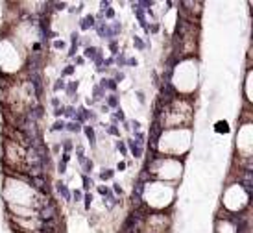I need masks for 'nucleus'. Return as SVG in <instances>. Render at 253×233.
<instances>
[{
  "label": "nucleus",
  "instance_id": "obj_54",
  "mask_svg": "<svg viewBox=\"0 0 253 233\" xmlns=\"http://www.w3.org/2000/svg\"><path fill=\"white\" fill-rule=\"evenodd\" d=\"M84 63H85L84 57H76V65H84Z\"/></svg>",
  "mask_w": 253,
  "mask_h": 233
},
{
  "label": "nucleus",
  "instance_id": "obj_6",
  "mask_svg": "<svg viewBox=\"0 0 253 233\" xmlns=\"http://www.w3.org/2000/svg\"><path fill=\"white\" fill-rule=\"evenodd\" d=\"M96 26V22H94V15H85L84 19L80 21V28L82 30H89V28H94Z\"/></svg>",
  "mask_w": 253,
  "mask_h": 233
},
{
  "label": "nucleus",
  "instance_id": "obj_53",
  "mask_svg": "<svg viewBox=\"0 0 253 233\" xmlns=\"http://www.w3.org/2000/svg\"><path fill=\"white\" fill-rule=\"evenodd\" d=\"M124 169H126V163H124V161H120L119 165H117V170H120V172H122V170H124Z\"/></svg>",
  "mask_w": 253,
  "mask_h": 233
},
{
  "label": "nucleus",
  "instance_id": "obj_22",
  "mask_svg": "<svg viewBox=\"0 0 253 233\" xmlns=\"http://www.w3.org/2000/svg\"><path fill=\"white\" fill-rule=\"evenodd\" d=\"M133 45H135V48H137V50H144V48H146V43L142 41L141 37H137V36L133 37Z\"/></svg>",
  "mask_w": 253,
  "mask_h": 233
},
{
  "label": "nucleus",
  "instance_id": "obj_3",
  "mask_svg": "<svg viewBox=\"0 0 253 233\" xmlns=\"http://www.w3.org/2000/svg\"><path fill=\"white\" fill-rule=\"evenodd\" d=\"M56 215L57 213H56V205H54V202H48V205L41 211V219L48 222V220H56Z\"/></svg>",
  "mask_w": 253,
  "mask_h": 233
},
{
  "label": "nucleus",
  "instance_id": "obj_12",
  "mask_svg": "<svg viewBox=\"0 0 253 233\" xmlns=\"http://www.w3.org/2000/svg\"><path fill=\"white\" fill-rule=\"evenodd\" d=\"M78 161H80L82 169H84V174L87 176V174L92 170V161H91V159H87V157H82V159H78Z\"/></svg>",
  "mask_w": 253,
  "mask_h": 233
},
{
  "label": "nucleus",
  "instance_id": "obj_13",
  "mask_svg": "<svg viewBox=\"0 0 253 233\" xmlns=\"http://www.w3.org/2000/svg\"><path fill=\"white\" fill-rule=\"evenodd\" d=\"M32 84L36 87V94H41V76H39V72H32Z\"/></svg>",
  "mask_w": 253,
  "mask_h": 233
},
{
  "label": "nucleus",
  "instance_id": "obj_51",
  "mask_svg": "<svg viewBox=\"0 0 253 233\" xmlns=\"http://www.w3.org/2000/svg\"><path fill=\"white\" fill-rule=\"evenodd\" d=\"M54 48H65V43L63 41H54Z\"/></svg>",
  "mask_w": 253,
  "mask_h": 233
},
{
  "label": "nucleus",
  "instance_id": "obj_50",
  "mask_svg": "<svg viewBox=\"0 0 253 233\" xmlns=\"http://www.w3.org/2000/svg\"><path fill=\"white\" fill-rule=\"evenodd\" d=\"M113 191L117 192V194H120V196H122V187H120L119 184H115V185H113Z\"/></svg>",
  "mask_w": 253,
  "mask_h": 233
},
{
  "label": "nucleus",
  "instance_id": "obj_7",
  "mask_svg": "<svg viewBox=\"0 0 253 233\" xmlns=\"http://www.w3.org/2000/svg\"><path fill=\"white\" fill-rule=\"evenodd\" d=\"M89 115H91V111H87L85 107H80L76 111V115H74V122H78V124H84L85 120L89 119Z\"/></svg>",
  "mask_w": 253,
  "mask_h": 233
},
{
  "label": "nucleus",
  "instance_id": "obj_10",
  "mask_svg": "<svg viewBox=\"0 0 253 233\" xmlns=\"http://www.w3.org/2000/svg\"><path fill=\"white\" fill-rule=\"evenodd\" d=\"M56 189H57V192H59V194L63 196V200H71V191H69L67 184L59 182V184H56Z\"/></svg>",
  "mask_w": 253,
  "mask_h": 233
},
{
  "label": "nucleus",
  "instance_id": "obj_18",
  "mask_svg": "<svg viewBox=\"0 0 253 233\" xmlns=\"http://www.w3.org/2000/svg\"><path fill=\"white\" fill-rule=\"evenodd\" d=\"M126 59H127L126 54H124V52H120V54H117V57H115L113 61L119 65V67H126Z\"/></svg>",
  "mask_w": 253,
  "mask_h": 233
},
{
  "label": "nucleus",
  "instance_id": "obj_48",
  "mask_svg": "<svg viewBox=\"0 0 253 233\" xmlns=\"http://www.w3.org/2000/svg\"><path fill=\"white\" fill-rule=\"evenodd\" d=\"M71 161V154H67V152H63V157H61V163H65V165H67V163Z\"/></svg>",
  "mask_w": 253,
  "mask_h": 233
},
{
  "label": "nucleus",
  "instance_id": "obj_5",
  "mask_svg": "<svg viewBox=\"0 0 253 233\" xmlns=\"http://www.w3.org/2000/svg\"><path fill=\"white\" fill-rule=\"evenodd\" d=\"M100 52H104V50L100 48V47H85L84 59H91V61H94Z\"/></svg>",
  "mask_w": 253,
  "mask_h": 233
},
{
  "label": "nucleus",
  "instance_id": "obj_41",
  "mask_svg": "<svg viewBox=\"0 0 253 233\" xmlns=\"http://www.w3.org/2000/svg\"><path fill=\"white\" fill-rule=\"evenodd\" d=\"M76 155H78V159L85 157V155H84V146H80V144H78V146H76Z\"/></svg>",
  "mask_w": 253,
  "mask_h": 233
},
{
  "label": "nucleus",
  "instance_id": "obj_14",
  "mask_svg": "<svg viewBox=\"0 0 253 233\" xmlns=\"http://www.w3.org/2000/svg\"><path fill=\"white\" fill-rule=\"evenodd\" d=\"M65 130H69V132H72V134H78V132H82V124H78V122L71 120V122L65 124Z\"/></svg>",
  "mask_w": 253,
  "mask_h": 233
},
{
  "label": "nucleus",
  "instance_id": "obj_8",
  "mask_svg": "<svg viewBox=\"0 0 253 233\" xmlns=\"http://www.w3.org/2000/svg\"><path fill=\"white\" fill-rule=\"evenodd\" d=\"M126 146L129 148V152H131V155H133V157H137V159H139V157H142V148H141V146H137L131 139H127Z\"/></svg>",
  "mask_w": 253,
  "mask_h": 233
},
{
  "label": "nucleus",
  "instance_id": "obj_35",
  "mask_svg": "<svg viewBox=\"0 0 253 233\" xmlns=\"http://www.w3.org/2000/svg\"><path fill=\"white\" fill-rule=\"evenodd\" d=\"M71 198H74V202H80V200H84V192H82V191H74L71 194Z\"/></svg>",
  "mask_w": 253,
  "mask_h": 233
},
{
  "label": "nucleus",
  "instance_id": "obj_42",
  "mask_svg": "<svg viewBox=\"0 0 253 233\" xmlns=\"http://www.w3.org/2000/svg\"><path fill=\"white\" fill-rule=\"evenodd\" d=\"M104 13H106L107 19H113V17H115V9H113V7H107Z\"/></svg>",
  "mask_w": 253,
  "mask_h": 233
},
{
  "label": "nucleus",
  "instance_id": "obj_36",
  "mask_svg": "<svg viewBox=\"0 0 253 233\" xmlns=\"http://www.w3.org/2000/svg\"><path fill=\"white\" fill-rule=\"evenodd\" d=\"M52 6H54V9L61 11V9H65V7H67V4H65V2H52Z\"/></svg>",
  "mask_w": 253,
  "mask_h": 233
},
{
  "label": "nucleus",
  "instance_id": "obj_30",
  "mask_svg": "<svg viewBox=\"0 0 253 233\" xmlns=\"http://www.w3.org/2000/svg\"><path fill=\"white\" fill-rule=\"evenodd\" d=\"M109 28H111V32H113V37L119 36V34H120V22L115 21V22L111 24V26H109Z\"/></svg>",
  "mask_w": 253,
  "mask_h": 233
},
{
  "label": "nucleus",
  "instance_id": "obj_29",
  "mask_svg": "<svg viewBox=\"0 0 253 233\" xmlns=\"http://www.w3.org/2000/svg\"><path fill=\"white\" fill-rule=\"evenodd\" d=\"M71 74H74V65H67L61 71V76H71Z\"/></svg>",
  "mask_w": 253,
  "mask_h": 233
},
{
  "label": "nucleus",
  "instance_id": "obj_34",
  "mask_svg": "<svg viewBox=\"0 0 253 233\" xmlns=\"http://www.w3.org/2000/svg\"><path fill=\"white\" fill-rule=\"evenodd\" d=\"M72 150V142L71 139H67V141H63V152H67V154H71Z\"/></svg>",
  "mask_w": 253,
  "mask_h": 233
},
{
  "label": "nucleus",
  "instance_id": "obj_24",
  "mask_svg": "<svg viewBox=\"0 0 253 233\" xmlns=\"http://www.w3.org/2000/svg\"><path fill=\"white\" fill-rule=\"evenodd\" d=\"M115 146H117V150L120 152V155L127 154V146H126V142H124V141H117V144H115Z\"/></svg>",
  "mask_w": 253,
  "mask_h": 233
},
{
  "label": "nucleus",
  "instance_id": "obj_44",
  "mask_svg": "<svg viewBox=\"0 0 253 233\" xmlns=\"http://www.w3.org/2000/svg\"><path fill=\"white\" fill-rule=\"evenodd\" d=\"M124 72H117V74H115V78H113V80H115V82H117V84H119V82H122V80H124Z\"/></svg>",
  "mask_w": 253,
  "mask_h": 233
},
{
  "label": "nucleus",
  "instance_id": "obj_19",
  "mask_svg": "<svg viewBox=\"0 0 253 233\" xmlns=\"http://www.w3.org/2000/svg\"><path fill=\"white\" fill-rule=\"evenodd\" d=\"M131 141L137 144V146H144V134H141V132H135V139H131Z\"/></svg>",
  "mask_w": 253,
  "mask_h": 233
},
{
  "label": "nucleus",
  "instance_id": "obj_45",
  "mask_svg": "<svg viewBox=\"0 0 253 233\" xmlns=\"http://www.w3.org/2000/svg\"><path fill=\"white\" fill-rule=\"evenodd\" d=\"M57 170H59V174H65V172H67V165L59 161V165H57Z\"/></svg>",
  "mask_w": 253,
  "mask_h": 233
},
{
  "label": "nucleus",
  "instance_id": "obj_16",
  "mask_svg": "<svg viewBox=\"0 0 253 233\" xmlns=\"http://www.w3.org/2000/svg\"><path fill=\"white\" fill-rule=\"evenodd\" d=\"M65 91L69 93L72 98H74V94H76V91H78V82H69L67 87H65Z\"/></svg>",
  "mask_w": 253,
  "mask_h": 233
},
{
  "label": "nucleus",
  "instance_id": "obj_31",
  "mask_svg": "<svg viewBox=\"0 0 253 233\" xmlns=\"http://www.w3.org/2000/svg\"><path fill=\"white\" fill-rule=\"evenodd\" d=\"M84 200H85V209L89 211V209H91V204H92V194H84Z\"/></svg>",
  "mask_w": 253,
  "mask_h": 233
},
{
  "label": "nucleus",
  "instance_id": "obj_55",
  "mask_svg": "<svg viewBox=\"0 0 253 233\" xmlns=\"http://www.w3.org/2000/svg\"><path fill=\"white\" fill-rule=\"evenodd\" d=\"M52 106H54V107H59V100H57V98H52Z\"/></svg>",
  "mask_w": 253,
  "mask_h": 233
},
{
  "label": "nucleus",
  "instance_id": "obj_17",
  "mask_svg": "<svg viewBox=\"0 0 253 233\" xmlns=\"http://www.w3.org/2000/svg\"><path fill=\"white\" fill-rule=\"evenodd\" d=\"M113 176H115V170H111V169H104L102 172H100V180H104V182L111 180Z\"/></svg>",
  "mask_w": 253,
  "mask_h": 233
},
{
  "label": "nucleus",
  "instance_id": "obj_26",
  "mask_svg": "<svg viewBox=\"0 0 253 233\" xmlns=\"http://www.w3.org/2000/svg\"><path fill=\"white\" fill-rule=\"evenodd\" d=\"M113 124H115V122H117V120H122V122H126V115L122 113V111H120V109H117V113H113Z\"/></svg>",
  "mask_w": 253,
  "mask_h": 233
},
{
  "label": "nucleus",
  "instance_id": "obj_52",
  "mask_svg": "<svg viewBox=\"0 0 253 233\" xmlns=\"http://www.w3.org/2000/svg\"><path fill=\"white\" fill-rule=\"evenodd\" d=\"M107 7H109V2H107V0H106V2H102V4H100V9H102V13L106 11Z\"/></svg>",
  "mask_w": 253,
  "mask_h": 233
},
{
  "label": "nucleus",
  "instance_id": "obj_9",
  "mask_svg": "<svg viewBox=\"0 0 253 233\" xmlns=\"http://www.w3.org/2000/svg\"><path fill=\"white\" fill-rule=\"evenodd\" d=\"M117 85L119 84H117L113 78H104V80H102V84H100V87H102L104 91H106V89H109V91H117Z\"/></svg>",
  "mask_w": 253,
  "mask_h": 233
},
{
  "label": "nucleus",
  "instance_id": "obj_20",
  "mask_svg": "<svg viewBox=\"0 0 253 233\" xmlns=\"http://www.w3.org/2000/svg\"><path fill=\"white\" fill-rule=\"evenodd\" d=\"M65 124H67L65 120H56V122L52 124V132H63V130H65Z\"/></svg>",
  "mask_w": 253,
  "mask_h": 233
},
{
  "label": "nucleus",
  "instance_id": "obj_47",
  "mask_svg": "<svg viewBox=\"0 0 253 233\" xmlns=\"http://www.w3.org/2000/svg\"><path fill=\"white\" fill-rule=\"evenodd\" d=\"M137 98H139V102H141V104H144V102H146V98H144V93H142V91H137Z\"/></svg>",
  "mask_w": 253,
  "mask_h": 233
},
{
  "label": "nucleus",
  "instance_id": "obj_37",
  "mask_svg": "<svg viewBox=\"0 0 253 233\" xmlns=\"http://www.w3.org/2000/svg\"><path fill=\"white\" fill-rule=\"evenodd\" d=\"M109 48L113 50V54H119V47H117V41H115V39L109 41Z\"/></svg>",
  "mask_w": 253,
  "mask_h": 233
},
{
  "label": "nucleus",
  "instance_id": "obj_1",
  "mask_svg": "<svg viewBox=\"0 0 253 233\" xmlns=\"http://www.w3.org/2000/svg\"><path fill=\"white\" fill-rule=\"evenodd\" d=\"M94 28H96V32H98V37H102V39H109V41L113 39V32L107 22H96Z\"/></svg>",
  "mask_w": 253,
  "mask_h": 233
},
{
  "label": "nucleus",
  "instance_id": "obj_32",
  "mask_svg": "<svg viewBox=\"0 0 253 233\" xmlns=\"http://www.w3.org/2000/svg\"><path fill=\"white\" fill-rule=\"evenodd\" d=\"M82 182H84V189H89V187L92 185V180L89 176H85V174L82 176Z\"/></svg>",
  "mask_w": 253,
  "mask_h": 233
},
{
  "label": "nucleus",
  "instance_id": "obj_38",
  "mask_svg": "<svg viewBox=\"0 0 253 233\" xmlns=\"http://www.w3.org/2000/svg\"><path fill=\"white\" fill-rule=\"evenodd\" d=\"M129 128H133L135 132H139V130H141V122H139V120H131V122H129Z\"/></svg>",
  "mask_w": 253,
  "mask_h": 233
},
{
  "label": "nucleus",
  "instance_id": "obj_43",
  "mask_svg": "<svg viewBox=\"0 0 253 233\" xmlns=\"http://www.w3.org/2000/svg\"><path fill=\"white\" fill-rule=\"evenodd\" d=\"M159 32V24H152L150 28H148V34H157Z\"/></svg>",
  "mask_w": 253,
  "mask_h": 233
},
{
  "label": "nucleus",
  "instance_id": "obj_40",
  "mask_svg": "<svg viewBox=\"0 0 253 233\" xmlns=\"http://www.w3.org/2000/svg\"><path fill=\"white\" fill-rule=\"evenodd\" d=\"M126 67H137V59H135V57H127Z\"/></svg>",
  "mask_w": 253,
  "mask_h": 233
},
{
  "label": "nucleus",
  "instance_id": "obj_23",
  "mask_svg": "<svg viewBox=\"0 0 253 233\" xmlns=\"http://www.w3.org/2000/svg\"><path fill=\"white\" fill-rule=\"evenodd\" d=\"M142 191H144V184H142V182H137V184L133 185V194L135 196H141Z\"/></svg>",
  "mask_w": 253,
  "mask_h": 233
},
{
  "label": "nucleus",
  "instance_id": "obj_15",
  "mask_svg": "<svg viewBox=\"0 0 253 233\" xmlns=\"http://www.w3.org/2000/svg\"><path fill=\"white\" fill-rule=\"evenodd\" d=\"M92 96H94L96 100L104 98V96H106V91H104L100 85H94V87H92Z\"/></svg>",
  "mask_w": 253,
  "mask_h": 233
},
{
  "label": "nucleus",
  "instance_id": "obj_2",
  "mask_svg": "<svg viewBox=\"0 0 253 233\" xmlns=\"http://www.w3.org/2000/svg\"><path fill=\"white\" fill-rule=\"evenodd\" d=\"M133 11H135V17L139 19V24L142 26V30L148 34V28H150V24H148V21H146V15H144V11H142L141 7H139V4L137 2H133Z\"/></svg>",
  "mask_w": 253,
  "mask_h": 233
},
{
  "label": "nucleus",
  "instance_id": "obj_21",
  "mask_svg": "<svg viewBox=\"0 0 253 233\" xmlns=\"http://www.w3.org/2000/svg\"><path fill=\"white\" fill-rule=\"evenodd\" d=\"M104 128H106V132L109 135H115V137H119V135H120V130L115 126V124H109V126H104Z\"/></svg>",
  "mask_w": 253,
  "mask_h": 233
},
{
  "label": "nucleus",
  "instance_id": "obj_25",
  "mask_svg": "<svg viewBox=\"0 0 253 233\" xmlns=\"http://www.w3.org/2000/svg\"><path fill=\"white\" fill-rule=\"evenodd\" d=\"M107 107H119V98L115 96V94H111V96H107Z\"/></svg>",
  "mask_w": 253,
  "mask_h": 233
},
{
  "label": "nucleus",
  "instance_id": "obj_11",
  "mask_svg": "<svg viewBox=\"0 0 253 233\" xmlns=\"http://www.w3.org/2000/svg\"><path fill=\"white\" fill-rule=\"evenodd\" d=\"M82 130H84L85 135H87V139H89V142H91V146H94V144H96V134H94V128L84 126Z\"/></svg>",
  "mask_w": 253,
  "mask_h": 233
},
{
  "label": "nucleus",
  "instance_id": "obj_49",
  "mask_svg": "<svg viewBox=\"0 0 253 233\" xmlns=\"http://www.w3.org/2000/svg\"><path fill=\"white\" fill-rule=\"evenodd\" d=\"M113 63H115V61H113V57H109V59H104L102 67H104V69H107V67H109V65H113Z\"/></svg>",
  "mask_w": 253,
  "mask_h": 233
},
{
  "label": "nucleus",
  "instance_id": "obj_46",
  "mask_svg": "<svg viewBox=\"0 0 253 233\" xmlns=\"http://www.w3.org/2000/svg\"><path fill=\"white\" fill-rule=\"evenodd\" d=\"M65 113V106H59V107H56V111H54V115L56 117H61V115Z\"/></svg>",
  "mask_w": 253,
  "mask_h": 233
},
{
  "label": "nucleus",
  "instance_id": "obj_4",
  "mask_svg": "<svg viewBox=\"0 0 253 233\" xmlns=\"http://www.w3.org/2000/svg\"><path fill=\"white\" fill-rule=\"evenodd\" d=\"M239 180H240V184L244 185V189H246L248 192H252V185H253L252 170H244V172H242V176H240Z\"/></svg>",
  "mask_w": 253,
  "mask_h": 233
},
{
  "label": "nucleus",
  "instance_id": "obj_28",
  "mask_svg": "<svg viewBox=\"0 0 253 233\" xmlns=\"http://www.w3.org/2000/svg\"><path fill=\"white\" fill-rule=\"evenodd\" d=\"M65 87H67V82H63V80H57L56 84H54V91H65Z\"/></svg>",
  "mask_w": 253,
  "mask_h": 233
},
{
  "label": "nucleus",
  "instance_id": "obj_33",
  "mask_svg": "<svg viewBox=\"0 0 253 233\" xmlns=\"http://www.w3.org/2000/svg\"><path fill=\"white\" fill-rule=\"evenodd\" d=\"M78 43H80V36H78V32H72L71 34V45L72 47H76Z\"/></svg>",
  "mask_w": 253,
  "mask_h": 233
},
{
  "label": "nucleus",
  "instance_id": "obj_27",
  "mask_svg": "<svg viewBox=\"0 0 253 233\" xmlns=\"http://www.w3.org/2000/svg\"><path fill=\"white\" fill-rule=\"evenodd\" d=\"M65 117H69V119H74V115H76V107L74 106H67L65 107Z\"/></svg>",
  "mask_w": 253,
  "mask_h": 233
},
{
  "label": "nucleus",
  "instance_id": "obj_39",
  "mask_svg": "<svg viewBox=\"0 0 253 233\" xmlns=\"http://www.w3.org/2000/svg\"><path fill=\"white\" fill-rule=\"evenodd\" d=\"M98 192H100V194H102V196H104V198H106L107 194H109V192H111V191H109L107 187H104V185H100V187H98Z\"/></svg>",
  "mask_w": 253,
  "mask_h": 233
}]
</instances>
